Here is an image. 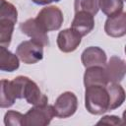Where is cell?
Here are the masks:
<instances>
[{
  "label": "cell",
  "mask_w": 126,
  "mask_h": 126,
  "mask_svg": "<svg viewBox=\"0 0 126 126\" xmlns=\"http://www.w3.org/2000/svg\"><path fill=\"white\" fill-rule=\"evenodd\" d=\"M85 106L94 115H100L109 110V94L106 86L94 85L86 87Z\"/></svg>",
  "instance_id": "1"
},
{
  "label": "cell",
  "mask_w": 126,
  "mask_h": 126,
  "mask_svg": "<svg viewBox=\"0 0 126 126\" xmlns=\"http://www.w3.org/2000/svg\"><path fill=\"white\" fill-rule=\"evenodd\" d=\"M124 51H125V54H126V45H125V49H124Z\"/></svg>",
  "instance_id": "25"
},
{
  "label": "cell",
  "mask_w": 126,
  "mask_h": 126,
  "mask_svg": "<svg viewBox=\"0 0 126 126\" xmlns=\"http://www.w3.org/2000/svg\"><path fill=\"white\" fill-rule=\"evenodd\" d=\"M109 83H119L126 75V62L118 56H111L105 65Z\"/></svg>",
  "instance_id": "12"
},
{
  "label": "cell",
  "mask_w": 126,
  "mask_h": 126,
  "mask_svg": "<svg viewBox=\"0 0 126 126\" xmlns=\"http://www.w3.org/2000/svg\"><path fill=\"white\" fill-rule=\"evenodd\" d=\"M71 28L79 32L82 36L90 33L94 28V15L87 11H79L75 13Z\"/></svg>",
  "instance_id": "11"
},
{
  "label": "cell",
  "mask_w": 126,
  "mask_h": 126,
  "mask_svg": "<svg viewBox=\"0 0 126 126\" xmlns=\"http://www.w3.org/2000/svg\"><path fill=\"white\" fill-rule=\"evenodd\" d=\"M24 98L27 100L28 103L32 105H40V104H46L48 102V97L45 95L39 89V87L36 85L35 82L28 79L25 90H24Z\"/></svg>",
  "instance_id": "14"
},
{
  "label": "cell",
  "mask_w": 126,
  "mask_h": 126,
  "mask_svg": "<svg viewBox=\"0 0 126 126\" xmlns=\"http://www.w3.org/2000/svg\"><path fill=\"white\" fill-rule=\"evenodd\" d=\"M17 99L11 81L8 80H1V100H0V106L1 108H8L12 106L15 103V100Z\"/></svg>",
  "instance_id": "17"
},
{
  "label": "cell",
  "mask_w": 126,
  "mask_h": 126,
  "mask_svg": "<svg viewBox=\"0 0 126 126\" xmlns=\"http://www.w3.org/2000/svg\"><path fill=\"white\" fill-rule=\"evenodd\" d=\"M106 89L109 94V110L120 107L126 99V93L119 83H108Z\"/></svg>",
  "instance_id": "15"
},
{
  "label": "cell",
  "mask_w": 126,
  "mask_h": 126,
  "mask_svg": "<svg viewBox=\"0 0 126 126\" xmlns=\"http://www.w3.org/2000/svg\"><path fill=\"white\" fill-rule=\"evenodd\" d=\"M99 9L107 17L119 14L123 10V0H98Z\"/></svg>",
  "instance_id": "18"
},
{
  "label": "cell",
  "mask_w": 126,
  "mask_h": 126,
  "mask_svg": "<svg viewBox=\"0 0 126 126\" xmlns=\"http://www.w3.org/2000/svg\"><path fill=\"white\" fill-rule=\"evenodd\" d=\"M56 116L53 105L48 103L33 105L25 114L26 126H47L50 124L53 117Z\"/></svg>",
  "instance_id": "3"
},
{
  "label": "cell",
  "mask_w": 126,
  "mask_h": 126,
  "mask_svg": "<svg viewBox=\"0 0 126 126\" xmlns=\"http://www.w3.org/2000/svg\"><path fill=\"white\" fill-rule=\"evenodd\" d=\"M16 54L25 64H34L43 58V45L32 39L25 40L17 46Z\"/></svg>",
  "instance_id": "5"
},
{
  "label": "cell",
  "mask_w": 126,
  "mask_h": 126,
  "mask_svg": "<svg viewBox=\"0 0 126 126\" xmlns=\"http://www.w3.org/2000/svg\"><path fill=\"white\" fill-rule=\"evenodd\" d=\"M18 20V11L16 7L6 1H0V44L8 47L11 43L15 24Z\"/></svg>",
  "instance_id": "2"
},
{
  "label": "cell",
  "mask_w": 126,
  "mask_h": 126,
  "mask_svg": "<svg viewBox=\"0 0 126 126\" xmlns=\"http://www.w3.org/2000/svg\"><path fill=\"white\" fill-rule=\"evenodd\" d=\"M35 20L41 29L48 32L59 30L63 24L64 18L62 11L57 6H47L38 12Z\"/></svg>",
  "instance_id": "4"
},
{
  "label": "cell",
  "mask_w": 126,
  "mask_h": 126,
  "mask_svg": "<svg viewBox=\"0 0 126 126\" xmlns=\"http://www.w3.org/2000/svg\"><path fill=\"white\" fill-rule=\"evenodd\" d=\"M21 32L31 37V39L42 44L43 46L49 45V39L47 32L41 29L35 19H28L20 24Z\"/></svg>",
  "instance_id": "8"
},
{
  "label": "cell",
  "mask_w": 126,
  "mask_h": 126,
  "mask_svg": "<svg viewBox=\"0 0 126 126\" xmlns=\"http://www.w3.org/2000/svg\"><path fill=\"white\" fill-rule=\"evenodd\" d=\"M82 37L83 36L79 32H77L75 30L70 28L59 32L56 42L60 51L69 53L75 51L79 47L82 41Z\"/></svg>",
  "instance_id": "7"
},
{
  "label": "cell",
  "mask_w": 126,
  "mask_h": 126,
  "mask_svg": "<svg viewBox=\"0 0 126 126\" xmlns=\"http://www.w3.org/2000/svg\"><path fill=\"white\" fill-rule=\"evenodd\" d=\"M53 106L58 118H68L77 111L78 98L74 93L65 92L56 98Z\"/></svg>",
  "instance_id": "6"
},
{
  "label": "cell",
  "mask_w": 126,
  "mask_h": 126,
  "mask_svg": "<svg viewBox=\"0 0 126 126\" xmlns=\"http://www.w3.org/2000/svg\"><path fill=\"white\" fill-rule=\"evenodd\" d=\"M109 83L105 67L102 66H93L86 68L84 74V85L85 88L94 85L106 86Z\"/></svg>",
  "instance_id": "13"
},
{
  "label": "cell",
  "mask_w": 126,
  "mask_h": 126,
  "mask_svg": "<svg viewBox=\"0 0 126 126\" xmlns=\"http://www.w3.org/2000/svg\"><path fill=\"white\" fill-rule=\"evenodd\" d=\"M124 1H126V0H124Z\"/></svg>",
  "instance_id": "26"
},
{
  "label": "cell",
  "mask_w": 126,
  "mask_h": 126,
  "mask_svg": "<svg viewBox=\"0 0 126 126\" xmlns=\"http://www.w3.org/2000/svg\"><path fill=\"white\" fill-rule=\"evenodd\" d=\"M74 10L75 13L87 11L94 16L99 10V3L98 0H74Z\"/></svg>",
  "instance_id": "19"
},
{
  "label": "cell",
  "mask_w": 126,
  "mask_h": 126,
  "mask_svg": "<svg viewBox=\"0 0 126 126\" xmlns=\"http://www.w3.org/2000/svg\"><path fill=\"white\" fill-rule=\"evenodd\" d=\"M4 124L6 126L25 125V115L16 110H8L4 115Z\"/></svg>",
  "instance_id": "20"
},
{
  "label": "cell",
  "mask_w": 126,
  "mask_h": 126,
  "mask_svg": "<svg viewBox=\"0 0 126 126\" xmlns=\"http://www.w3.org/2000/svg\"><path fill=\"white\" fill-rule=\"evenodd\" d=\"M17 54L12 53L5 46L0 47V69L5 72H14L20 67V61Z\"/></svg>",
  "instance_id": "16"
},
{
  "label": "cell",
  "mask_w": 126,
  "mask_h": 126,
  "mask_svg": "<svg viewBox=\"0 0 126 126\" xmlns=\"http://www.w3.org/2000/svg\"><path fill=\"white\" fill-rule=\"evenodd\" d=\"M122 125H126V109L123 111V114H122Z\"/></svg>",
  "instance_id": "23"
},
{
  "label": "cell",
  "mask_w": 126,
  "mask_h": 126,
  "mask_svg": "<svg viewBox=\"0 0 126 126\" xmlns=\"http://www.w3.org/2000/svg\"><path fill=\"white\" fill-rule=\"evenodd\" d=\"M51 1H52V2H59L60 0H51Z\"/></svg>",
  "instance_id": "24"
},
{
  "label": "cell",
  "mask_w": 126,
  "mask_h": 126,
  "mask_svg": "<svg viewBox=\"0 0 126 126\" xmlns=\"http://www.w3.org/2000/svg\"><path fill=\"white\" fill-rule=\"evenodd\" d=\"M32 1L36 5H47L52 2L51 0H32Z\"/></svg>",
  "instance_id": "22"
},
{
  "label": "cell",
  "mask_w": 126,
  "mask_h": 126,
  "mask_svg": "<svg viewBox=\"0 0 126 126\" xmlns=\"http://www.w3.org/2000/svg\"><path fill=\"white\" fill-rule=\"evenodd\" d=\"M81 61L85 68H89L93 66L105 67L107 63V58L103 49L97 46H90L87 47L82 52Z\"/></svg>",
  "instance_id": "9"
},
{
  "label": "cell",
  "mask_w": 126,
  "mask_h": 126,
  "mask_svg": "<svg viewBox=\"0 0 126 126\" xmlns=\"http://www.w3.org/2000/svg\"><path fill=\"white\" fill-rule=\"evenodd\" d=\"M99 124H107V125H122V119H120L116 115H105L103 116L97 123Z\"/></svg>",
  "instance_id": "21"
},
{
  "label": "cell",
  "mask_w": 126,
  "mask_h": 126,
  "mask_svg": "<svg viewBox=\"0 0 126 126\" xmlns=\"http://www.w3.org/2000/svg\"><path fill=\"white\" fill-rule=\"evenodd\" d=\"M104 32L111 37L124 36L126 34V12L108 17L104 24Z\"/></svg>",
  "instance_id": "10"
}]
</instances>
